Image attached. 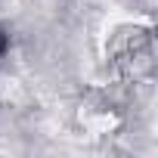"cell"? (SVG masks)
<instances>
[{
	"label": "cell",
	"instance_id": "6da1fadb",
	"mask_svg": "<svg viewBox=\"0 0 158 158\" xmlns=\"http://www.w3.org/2000/svg\"><path fill=\"white\" fill-rule=\"evenodd\" d=\"M3 50H6V34L0 31V53H3Z\"/></svg>",
	"mask_w": 158,
	"mask_h": 158
}]
</instances>
